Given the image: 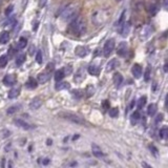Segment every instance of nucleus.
I'll use <instances>...</instances> for the list:
<instances>
[{
    "label": "nucleus",
    "instance_id": "nucleus-1",
    "mask_svg": "<svg viewBox=\"0 0 168 168\" xmlns=\"http://www.w3.org/2000/svg\"><path fill=\"white\" fill-rule=\"evenodd\" d=\"M68 31L74 36H82L86 32V22L82 17L77 16L70 21V24L68 26Z\"/></svg>",
    "mask_w": 168,
    "mask_h": 168
},
{
    "label": "nucleus",
    "instance_id": "nucleus-2",
    "mask_svg": "<svg viewBox=\"0 0 168 168\" xmlns=\"http://www.w3.org/2000/svg\"><path fill=\"white\" fill-rule=\"evenodd\" d=\"M78 16V10L75 5L70 4L68 7H66L63 11V13L61 14V19L63 21H71L74 18Z\"/></svg>",
    "mask_w": 168,
    "mask_h": 168
},
{
    "label": "nucleus",
    "instance_id": "nucleus-3",
    "mask_svg": "<svg viewBox=\"0 0 168 168\" xmlns=\"http://www.w3.org/2000/svg\"><path fill=\"white\" fill-rule=\"evenodd\" d=\"M59 117H61L62 119L67 120L70 122L76 123V124H81V125H85V121L82 119L81 117H79L78 115L73 114V112H68V111H61L59 112Z\"/></svg>",
    "mask_w": 168,
    "mask_h": 168
},
{
    "label": "nucleus",
    "instance_id": "nucleus-4",
    "mask_svg": "<svg viewBox=\"0 0 168 168\" xmlns=\"http://www.w3.org/2000/svg\"><path fill=\"white\" fill-rule=\"evenodd\" d=\"M115 49V40L114 39H109L106 41V43L104 44L103 48V54L105 57H109L111 55V53Z\"/></svg>",
    "mask_w": 168,
    "mask_h": 168
},
{
    "label": "nucleus",
    "instance_id": "nucleus-5",
    "mask_svg": "<svg viewBox=\"0 0 168 168\" xmlns=\"http://www.w3.org/2000/svg\"><path fill=\"white\" fill-rule=\"evenodd\" d=\"M51 75L52 73H49L45 70V71H43V73H40L39 75L37 76V81L39 84H44L46 82L48 81L49 79H51Z\"/></svg>",
    "mask_w": 168,
    "mask_h": 168
},
{
    "label": "nucleus",
    "instance_id": "nucleus-6",
    "mask_svg": "<svg viewBox=\"0 0 168 168\" xmlns=\"http://www.w3.org/2000/svg\"><path fill=\"white\" fill-rule=\"evenodd\" d=\"M17 82L16 75H7L3 78V84L5 86H13Z\"/></svg>",
    "mask_w": 168,
    "mask_h": 168
},
{
    "label": "nucleus",
    "instance_id": "nucleus-7",
    "mask_svg": "<svg viewBox=\"0 0 168 168\" xmlns=\"http://www.w3.org/2000/svg\"><path fill=\"white\" fill-rule=\"evenodd\" d=\"M75 54H76L78 57L83 58V57L86 56L87 54H89V48H87L86 46L79 45V46H77V48H75Z\"/></svg>",
    "mask_w": 168,
    "mask_h": 168
},
{
    "label": "nucleus",
    "instance_id": "nucleus-8",
    "mask_svg": "<svg viewBox=\"0 0 168 168\" xmlns=\"http://www.w3.org/2000/svg\"><path fill=\"white\" fill-rule=\"evenodd\" d=\"M127 51H128V46H127V43L126 42H121L119 46L117 48V54L119 55L121 57H124L126 54H127Z\"/></svg>",
    "mask_w": 168,
    "mask_h": 168
},
{
    "label": "nucleus",
    "instance_id": "nucleus-9",
    "mask_svg": "<svg viewBox=\"0 0 168 168\" xmlns=\"http://www.w3.org/2000/svg\"><path fill=\"white\" fill-rule=\"evenodd\" d=\"M131 73H133L134 77L136 79H140L142 76V67L140 64H134L133 67H131Z\"/></svg>",
    "mask_w": 168,
    "mask_h": 168
},
{
    "label": "nucleus",
    "instance_id": "nucleus-10",
    "mask_svg": "<svg viewBox=\"0 0 168 168\" xmlns=\"http://www.w3.org/2000/svg\"><path fill=\"white\" fill-rule=\"evenodd\" d=\"M87 70H89V75H92V76H98L99 74H100L101 68H100V66H99V65L92 63V64L89 65V68H87Z\"/></svg>",
    "mask_w": 168,
    "mask_h": 168
},
{
    "label": "nucleus",
    "instance_id": "nucleus-11",
    "mask_svg": "<svg viewBox=\"0 0 168 168\" xmlns=\"http://www.w3.org/2000/svg\"><path fill=\"white\" fill-rule=\"evenodd\" d=\"M130 22H124L122 25H121V35L123 36V37H127L129 32H130Z\"/></svg>",
    "mask_w": 168,
    "mask_h": 168
},
{
    "label": "nucleus",
    "instance_id": "nucleus-12",
    "mask_svg": "<svg viewBox=\"0 0 168 168\" xmlns=\"http://www.w3.org/2000/svg\"><path fill=\"white\" fill-rule=\"evenodd\" d=\"M41 105H42V101H41V99L38 97L34 98L31 101V103H30V107H31V109H33V111L38 109L39 107H41Z\"/></svg>",
    "mask_w": 168,
    "mask_h": 168
},
{
    "label": "nucleus",
    "instance_id": "nucleus-13",
    "mask_svg": "<svg viewBox=\"0 0 168 168\" xmlns=\"http://www.w3.org/2000/svg\"><path fill=\"white\" fill-rule=\"evenodd\" d=\"M92 151H93V155L96 157V158H102L103 157V151L97 144L93 143L92 145Z\"/></svg>",
    "mask_w": 168,
    "mask_h": 168
},
{
    "label": "nucleus",
    "instance_id": "nucleus-14",
    "mask_svg": "<svg viewBox=\"0 0 168 168\" xmlns=\"http://www.w3.org/2000/svg\"><path fill=\"white\" fill-rule=\"evenodd\" d=\"M15 123H16V125H17L18 127L23 128V129H25V130H29V129H32L33 128L32 125H30L29 123H26L25 121H23V120H21V119H16L15 120Z\"/></svg>",
    "mask_w": 168,
    "mask_h": 168
},
{
    "label": "nucleus",
    "instance_id": "nucleus-15",
    "mask_svg": "<svg viewBox=\"0 0 168 168\" xmlns=\"http://www.w3.org/2000/svg\"><path fill=\"white\" fill-rule=\"evenodd\" d=\"M119 61H118L117 59H112L108 63H107V65H106V71H111V70H114L115 68H117L118 66H119Z\"/></svg>",
    "mask_w": 168,
    "mask_h": 168
},
{
    "label": "nucleus",
    "instance_id": "nucleus-16",
    "mask_svg": "<svg viewBox=\"0 0 168 168\" xmlns=\"http://www.w3.org/2000/svg\"><path fill=\"white\" fill-rule=\"evenodd\" d=\"M10 41V33L7 31H3L0 34V44H5Z\"/></svg>",
    "mask_w": 168,
    "mask_h": 168
},
{
    "label": "nucleus",
    "instance_id": "nucleus-17",
    "mask_svg": "<svg viewBox=\"0 0 168 168\" xmlns=\"http://www.w3.org/2000/svg\"><path fill=\"white\" fill-rule=\"evenodd\" d=\"M112 80H114V84L116 85V87H120V85L122 84L123 82V77L120 73H116Z\"/></svg>",
    "mask_w": 168,
    "mask_h": 168
},
{
    "label": "nucleus",
    "instance_id": "nucleus-18",
    "mask_svg": "<svg viewBox=\"0 0 168 168\" xmlns=\"http://www.w3.org/2000/svg\"><path fill=\"white\" fill-rule=\"evenodd\" d=\"M85 79V75H84V71L82 68H80V70L77 71L76 76H75V81L77 83H80V82H82L83 80Z\"/></svg>",
    "mask_w": 168,
    "mask_h": 168
},
{
    "label": "nucleus",
    "instance_id": "nucleus-19",
    "mask_svg": "<svg viewBox=\"0 0 168 168\" xmlns=\"http://www.w3.org/2000/svg\"><path fill=\"white\" fill-rule=\"evenodd\" d=\"M19 93H20V89H19V87H14V89H12L9 92V98L15 99L18 97Z\"/></svg>",
    "mask_w": 168,
    "mask_h": 168
},
{
    "label": "nucleus",
    "instance_id": "nucleus-20",
    "mask_svg": "<svg viewBox=\"0 0 168 168\" xmlns=\"http://www.w3.org/2000/svg\"><path fill=\"white\" fill-rule=\"evenodd\" d=\"M38 85V81L37 80H35L34 78H30L29 80H27L26 82V87L27 89H34L37 87Z\"/></svg>",
    "mask_w": 168,
    "mask_h": 168
},
{
    "label": "nucleus",
    "instance_id": "nucleus-21",
    "mask_svg": "<svg viewBox=\"0 0 168 168\" xmlns=\"http://www.w3.org/2000/svg\"><path fill=\"white\" fill-rule=\"evenodd\" d=\"M55 89L57 90H62V89H70V83L68 82H59L55 85Z\"/></svg>",
    "mask_w": 168,
    "mask_h": 168
},
{
    "label": "nucleus",
    "instance_id": "nucleus-22",
    "mask_svg": "<svg viewBox=\"0 0 168 168\" xmlns=\"http://www.w3.org/2000/svg\"><path fill=\"white\" fill-rule=\"evenodd\" d=\"M157 109H158L157 104L151 103L150 105H148V107H147V114L149 116H155V114L157 112Z\"/></svg>",
    "mask_w": 168,
    "mask_h": 168
},
{
    "label": "nucleus",
    "instance_id": "nucleus-23",
    "mask_svg": "<svg viewBox=\"0 0 168 168\" xmlns=\"http://www.w3.org/2000/svg\"><path fill=\"white\" fill-rule=\"evenodd\" d=\"M64 77H65V73L63 70H56V73H55V80L58 82L61 81Z\"/></svg>",
    "mask_w": 168,
    "mask_h": 168
},
{
    "label": "nucleus",
    "instance_id": "nucleus-24",
    "mask_svg": "<svg viewBox=\"0 0 168 168\" xmlns=\"http://www.w3.org/2000/svg\"><path fill=\"white\" fill-rule=\"evenodd\" d=\"M140 118H141V116H140V112L139 111H134L133 115H131L130 117V122L133 125H134V124H137L138 122H139Z\"/></svg>",
    "mask_w": 168,
    "mask_h": 168
},
{
    "label": "nucleus",
    "instance_id": "nucleus-25",
    "mask_svg": "<svg viewBox=\"0 0 168 168\" xmlns=\"http://www.w3.org/2000/svg\"><path fill=\"white\" fill-rule=\"evenodd\" d=\"M24 61H25V54H23V53L19 54L17 58H16V64H17L18 66H20V65L23 64Z\"/></svg>",
    "mask_w": 168,
    "mask_h": 168
},
{
    "label": "nucleus",
    "instance_id": "nucleus-26",
    "mask_svg": "<svg viewBox=\"0 0 168 168\" xmlns=\"http://www.w3.org/2000/svg\"><path fill=\"white\" fill-rule=\"evenodd\" d=\"M71 95H73L74 98L76 99H81L82 97H83V92H82L81 89H73L71 90Z\"/></svg>",
    "mask_w": 168,
    "mask_h": 168
},
{
    "label": "nucleus",
    "instance_id": "nucleus-27",
    "mask_svg": "<svg viewBox=\"0 0 168 168\" xmlns=\"http://www.w3.org/2000/svg\"><path fill=\"white\" fill-rule=\"evenodd\" d=\"M146 101H147V98H146L145 96H143V97L140 98V99H139V101H138V108H139V109H142L143 107L145 106Z\"/></svg>",
    "mask_w": 168,
    "mask_h": 168
},
{
    "label": "nucleus",
    "instance_id": "nucleus-28",
    "mask_svg": "<svg viewBox=\"0 0 168 168\" xmlns=\"http://www.w3.org/2000/svg\"><path fill=\"white\" fill-rule=\"evenodd\" d=\"M160 137H161V139L164 140L168 139V127H163L160 130Z\"/></svg>",
    "mask_w": 168,
    "mask_h": 168
},
{
    "label": "nucleus",
    "instance_id": "nucleus-29",
    "mask_svg": "<svg viewBox=\"0 0 168 168\" xmlns=\"http://www.w3.org/2000/svg\"><path fill=\"white\" fill-rule=\"evenodd\" d=\"M7 61H9V59H7V55H2V56L0 57V67L1 68L5 67V65L7 64Z\"/></svg>",
    "mask_w": 168,
    "mask_h": 168
},
{
    "label": "nucleus",
    "instance_id": "nucleus-30",
    "mask_svg": "<svg viewBox=\"0 0 168 168\" xmlns=\"http://www.w3.org/2000/svg\"><path fill=\"white\" fill-rule=\"evenodd\" d=\"M109 116L111 118H117L119 116V108L118 107H114V108L109 109Z\"/></svg>",
    "mask_w": 168,
    "mask_h": 168
},
{
    "label": "nucleus",
    "instance_id": "nucleus-31",
    "mask_svg": "<svg viewBox=\"0 0 168 168\" xmlns=\"http://www.w3.org/2000/svg\"><path fill=\"white\" fill-rule=\"evenodd\" d=\"M26 46V39L25 38H20L18 41V44H17V48L19 49H22Z\"/></svg>",
    "mask_w": 168,
    "mask_h": 168
},
{
    "label": "nucleus",
    "instance_id": "nucleus-32",
    "mask_svg": "<svg viewBox=\"0 0 168 168\" xmlns=\"http://www.w3.org/2000/svg\"><path fill=\"white\" fill-rule=\"evenodd\" d=\"M19 109H20V105H14V106H11L9 109H7V114L9 115H12V114H15L17 112Z\"/></svg>",
    "mask_w": 168,
    "mask_h": 168
},
{
    "label": "nucleus",
    "instance_id": "nucleus-33",
    "mask_svg": "<svg viewBox=\"0 0 168 168\" xmlns=\"http://www.w3.org/2000/svg\"><path fill=\"white\" fill-rule=\"evenodd\" d=\"M150 75H151V70H150V66H147V67H146L145 74H144V80H145L146 82L149 81V79H150Z\"/></svg>",
    "mask_w": 168,
    "mask_h": 168
},
{
    "label": "nucleus",
    "instance_id": "nucleus-34",
    "mask_svg": "<svg viewBox=\"0 0 168 168\" xmlns=\"http://www.w3.org/2000/svg\"><path fill=\"white\" fill-rule=\"evenodd\" d=\"M95 93V87L93 85H89V86L86 87V96L87 97H92V96Z\"/></svg>",
    "mask_w": 168,
    "mask_h": 168
},
{
    "label": "nucleus",
    "instance_id": "nucleus-35",
    "mask_svg": "<svg viewBox=\"0 0 168 168\" xmlns=\"http://www.w3.org/2000/svg\"><path fill=\"white\" fill-rule=\"evenodd\" d=\"M10 130H7V129H2L1 131H0V137L3 138V139H5V138H9L10 137Z\"/></svg>",
    "mask_w": 168,
    "mask_h": 168
},
{
    "label": "nucleus",
    "instance_id": "nucleus-36",
    "mask_svg": "<svg viewBox=\"0 0 168 168\" xmlns=\"http://www.w3.org/2000/svg\"><path fill=\"white\" fill-rule=\"evenodd\" d=\"M36 61H37V63H39V64L42 63V52L41 51L37 52V55H36Z\"/></svg>",
    "mask_w": 168,
    "mask_h": 168
},
{
    "label": "nucleus",
    "instance_id": "nucleus-37",
    "mask_svg": "<svg viewBox=\"0 0 168 168\" xmlns=\"http://www.w3.org/2000/svg\"><path fill=\"white\" fill-rule=\"evenodd\" d=\"M125 14H126L125 11H124V12L121 14L120 19H119V21H118V26H121L124 23V20H125Z\"/></svg>",
    "mask_w": 168,
    "mask_h": 168
},
{
    "label": "nucleus",
    "instance_id": "nucleus-38",
    "mask_svg": "<svg viewBox=\"0 0 168 168\" xmlns=\"http://www.w3.org/2000/svg\"><path fill=\"white\" fill-rule=\"evenodd\" d=\"M14 11V5L13 4H11V5H9V7L5 9V11H4V14L7 16H10L11 15V13H12Z\"/></svg>",
    "mask_w": 168,
    "mask_h": 168
},
{
    "label": "nucleus",
    "instance_id": "nucleus-39",
    "mask_svg": "<svg viewBox=\"0 0 168 168\" xmlns=\"http://www.w3.org/2000/svg\"><path fill=\"white\" fill-rule=\"evenodd\" d=\"M157 11H158V9H157V5H155V4H151L149 7V9H148V12L151 14H155Z\"/></svg>",
    "mask_w": 168,
    "mask_h": 168
},
{
    "label": "nucleus",
    "instance_id": "nucleus-40",
    "mask_svg": "<svg viewBox=\"0 0 168 168\" xmlns=\"http://www.w3.org/2000/svg\"><path fill=\"white\" fill-rule=\"evenodd\" d=\"M48 3V0H39L38 5H39V9H43L45 7V4Z\"/></svg>",
    "mask_w": 168,
    "mask_h": 168
},
{
    "label": "nucleus",
    "instance_id": "nucleus-41",
    "mask_svg": "<svg viewBox=\"0 0 168 168\" xmlns=\"http://www.w3.org/2000/svg\"><path fill=\"white\" fill-rule=\"evenodd\" d=\"M163 118H164V115L163 114H159L158 116H157L156 118V123H160L163 121Z\"/></svg>",
    "mask_w": 168,
    "mask_h": 168
},
{
    "label": "nucleus",
    "instance_id": "nucleus-42",
    "mask_svg": "<svg viewBox=\"0 0 168 168\" xmlns=\"http://www.w3.org/2000/svg\"><path fill=\"white\" fill-rule=\"evenodd\" d=\"M102 105H103L104 111H106V109H108V108H109V102L107 101V100H104V101H103V103H102Z\"/></svg>",
    "mask_w": 168,
    "mask_h": 168
},
{
    "label": "nucleus",
    "instance_id": "nucleus-43",
    "mask_svg": "<svg viewBox=\"0 0 168 168\" xmlns=\"http://www.w3.org/2000/svg\"><path fill=\"white\" fill-rule=\"evenodd\" d=\"M46 70L49 71V73H52V71L54 70V64H53V63H49V64H48V66H46Z\"/></svg>",
    "mask_w": 168,
    "mask_h": 168
},
{
    "label": "nucleus",
    "instance_id": "nucleus-44",
    "mask_svg": "<svg viewBox=\"0 0 168 168\" xmlns=\"http://www.w3.org/2000/svg\"><path fill=\"white\" fill-rule=\"evenodd\" d=\"M149 148H150V150H152V153H153V155H155V156L158 155V149H157L155 146H153V145H150V146H149Z\"/></svg>",
    "mask_w": 168,
    "mask_h": 168
},
{
    "label": "nucleus",
    "instance_id": "nucleus-45",
    "mask_svg": "<svg viewBox=\"0 0 168 168\" xmlns=\"http://www.w3.org/2000/svg\"><path fill=\"white\" fill-rule=\"evenodd\" d=\"M34 53H35V46L31 45V48H30V49H29V54L32 56V55H34Z\"/></svg>",
    "mask_w": 168,
    "mask_h": 168
},
{
    "label": "nucleus",
    "instance_id": "nucleus-46",
    "mask_svg": "<svg viewBox=\"0 0 168 168\" xmlns=\"http://www.w3.org/2000/svg\"><path fill=\"white\" fill-rule=\"evenodd\" d=\"M163 70H164V71H165V73H168V61H166V62H165Z\"/></svg>",
    "mask_w": 168,
    "mask_h": 168
},
{
    "label": "nucleus",
    "instance_id": "nucleus-47",
    "mask_svg": "<svg viewBox=\"0 0 168 168\" xmlns=\"http://www.w3.org/2000/svg\"><path fill=\"white\" fill-rule=\"evenodd\" d=\"M163 5H164V7L168 9V0H163Z\"/></svg>",
    "mask_w": 168,
    "mask_h": 168
},
{
    "label": "nucleus",
    "instance_id": "nucleus-48",
    "mask_svg": "<svg viewBox=\"0 0 168 168\" xmlns=\"http://www.w3.org/2000/svg\"><path fill=\"white\" fill-rule=\"evenodd\" d=\"M165 105L168 107V95H166V98H165Z\"/></svg>",
    "mask_w": 168,
    "mask_h": 168
},
{
    "label": "nucleus",
    "instance_id": "nucleus-49",
    "mask_svg": "<svg viewBox=\"0 0 168 168\" xmlns=\"http://www.w3.org/2000/svg\"><path fill=\"white\" fill-rule=\"evenodd\" d=\"M49 163V159H44V161H43V164L44 165H48Z\"/></svg>",
    "mask_w": 168,
    "mask_h": 168
},
{
    "label": "nucleus",
    "instance_id": "nucleus-50",
    "mask_svg": "<svg viewBox=\"0 0 168 168\" xmlns=\"http://www.w3.org/2000/svg\"><path fill=\"white\" fill-rule=\"evenodd\" d=\"M134 103H136V101H134V100H133V102H131V103H130V106H129V108H133V107L134 106Z\"/></svg>",
    "mask_w": 168,
    "mask_h": 168
},
{
    "label": "nucleus",
    "instance_id": "nucleus-51",
    "mask_svg": "<svg viewBox=\"0 0 168 168\" xmlns=\"http://www.w3.org/2000/svg\"><path fill=\"white\" fill-rule=\"evenodd\" d=\"M38 24H39L38 22H36V23H35V26H34V31H37V26H38Z\"/></svg>",
    "mask_w": 168,
    "mask_h": 168
},
{
    "label": "nucleus",
    "instance_id": "nucleus-52",
    "mask_svg": "<svg viewBox=\"0 0 168 168\" xmlns=\"http://www.w3.org/2000/svg\"><path fill=\"white\" fill-rule=\"evenodd\" d=\"M46 143H48V145H51V144H52V141H51V140H48V142H46Z\"/></svg>",
    "mask_w": 168,
    "mask_h": 168
},
{
    "label": "nucleus",
    "instance_id": "nucleus-53",
    "mask_svg": "<svg viewBox=\"0 0 168 168\" xmlns=\"http://www.w3.org/2000/svg\"><path fill=\"white\" fill-rule=\"evenodd\" d=\"M1 4H2V1H1V0H0V7H1Z\"/></svg>",
    "mask_w": 168,
    "mask_h": 168
}]
</instances>
